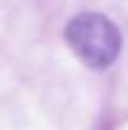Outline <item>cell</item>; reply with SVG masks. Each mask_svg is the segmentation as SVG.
<instances>
[{
    "label": "cell",
    "mask_w": 128,
    "mask_h": 130,
    "mask_svg": "<svg viewBox=\"0 0 128 130\" xmlns=\"http://www.w3.org/2000/svg\"><path fill=\"white\" fill-rule=\"evenodd\" d=\"M64 36L73 53L92 70L109 68L122 51L120 30L100 13H81L73 17Z\"/></svg>",
    "instance_id": "obj_1"
}]
</instances>
